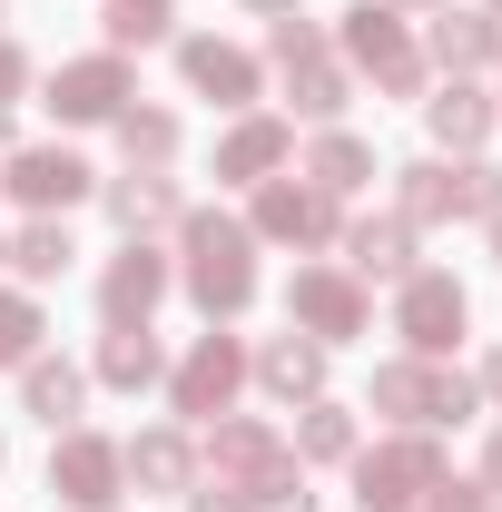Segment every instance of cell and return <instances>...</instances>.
<instances>
[{"label": "cell", "instance_id": "43", "mask_svg": "<svg viewBox=\"0 0 502 512\" xmlns=\"http://www.w3.org/2000/svg\"><path fill=\"white\" fill-rule=\"evenodd\" d=\"M0 266H10V247H0Z\"/></svg>", "mask_w": 502, "mask_h": 512}, {"label": "cell", "instance_id": "37", "mask_svg": "<svg viewBox=\"0 0 502 512\" xmlns=\"http://www.w3.org/2000/svg\"><path fill=\"white\" fill-rule=\"evenodd\" d=\"M483 404H493V414H502V345H493V355H483Z\"/></svg>", "mask_w": 502, "mask_h": 512}, {"label": "cell", "instance_id": "24", "mask_svg": "<svg viewBox=\"0 0 502 512\" xmlns=\"http://www.w3.org/2000/svg\"><path fill=\"white\" fill-rule=\"evenodd\" d=\"M158 375H168V365H158V335H148V325H109V335H99V384L148 394Z\"/></svg>", "mask_w": 502, "mask_h": 512}, {"label": "cell", "instance_id": "29", "mask_svg": "<svg viewBox=\"0 0 502 512\" xmlns=\"http://www.w3.org/2000/svg\"><path fill=\"white\" fill-rule=\"evenodd\" d=\"M69 227L60 217H30V227H20V237H10V266H20V276H30V286H50V276H69Z\"/></svg>", "mask_w": 502, "mask_h": 512}, {"label": "cell", "instance_id": "2", "mask_svg": "<svg viewBox=\"0 0 502 512\" xmlns=\"http://www.w3.org/2000/svg\"><path fill=\"white\" fill-rule=\"evenodd\" d=\"M207 463H217V473H227V483H237L256 512H315L296 444H286L276 424H256V414H217V434H207Z\"/></svg>", "mask_w": 502, "mask_h": 512}, {"label": "cell", "instance_id": "28", "mask_svg": "<svg viewBox=\"0 0 502 512\" xmlns=\"http://www.w3.org/2000/svg\"><path fill=\"white\" fill-rule=\"evenodd\" d=\"M286 89H296V119H315V128L355 99V79L335 69V50H325V60H296V69H286Z\"/></svg>", "mask_w": 502, "mask_h": 512}, {"label": "cell", "instance_id": "26", "mask_svg": "<svg viewBox=\"0 0 502 512\" xmlns=\"http://www.w3.org/2000/svg\"><path fill=\"white\" fill-rule=\"evenodd\" d=\"M109 128H119L128 168H168V158H178V109H138V99H128Z\"/></svg>", "mask_w": 502, "mask_h": 512}, {"label": "cell", "instance_id": "10", "mask_svg": "<svg viewBox=\"0 0 502 512\" xmlns=\"http://www.w3.org/2000/svg\"><path fill=\"white\" fill-rule=\"evenodd\" d=\"M0 188L20 197L30 217H69L79 197L99 188V168H89L79 148H10V168H0Z\"/></svg>", "mask_w": 502, "mask_h": 512}, {"label": "cell", "instance_id": "31", "mask_svg": "<svg viewBox=\"0 0 502 512\" xmlns=\"http://www.w3.org/2000/svg\"><path fill=\"white\" fill-rule=\"evenodd\" d=\"M40 335H50V316H40L30 296H10V286H0V365H30V355H40Z\"/></svg>", "mask_w": 502, "mask_h": 512}, {"label": "cell", "instance_id": "4", "mask_svg": "<svg viewBox=\"0 0 502 512\" xmlns=\"http://www.w3.org/2000/svg\"><path fill=\"white\" fill-rule=\"evenodd\" d=\"M335 50H345V69H365L384 99H424V50H414V30H404L394 0H355L345 30H335Z\"/></svg>", "mask_w": 502, "mask_h": 512}, {"label": "cell", "instance_id": "5", "mask_svg": "<svg viewBox=\"0 0 502 512\" xmlns=\"http://www.w3.org/2000/svg\"><path fill=\"white\" fill-rule=\"evenodd\" d=\"M434 483H443V444L434 434H394V444L355 453V503L365 512H424Z\"/></svg>", "mask_w": 502, "mask_h": 512}, {"label": "cell", "instance_id": "41", "mask_svg": "<svg viewBox=\"0 0 502 512\" xmlns=\"http://www.w3.org/2000/svg\"><path fill=\"white\" fill-rule=\"evenodd\" d=\"M493 266H502V217H493Z\"/></svg>", "mask_w": 502, "mask_h": 512}, {"label": "cell", "instance_id": "1", "mask_svg": "<svg viewBox=\"0 0 502 512\" xmlns=\"http://www.w3.org/2000/svg\"><path fill=\"white\" fill-rule=\"evenodd\" d=\"M178 276H188V296L207 306V325H227V316H247L256 306V237L237 227V217H217V207H188L178 217Z\"/></svg>", "mask_w": 502, "mask_h": 512}, {"label": "cell", "instance_id": "15", "mask_svg": "<svg viewBox=\"0 0 502 512\" xmlns=\"http://www.w3.org/2000/svg\"><path fill=\"white\" fill-rule=\"evenodd\" d=\"M247 375L266 384L276 404H315V394H325V345L286 325V335H266V345H256V355H247Z\"/></svg>", "mask_w": 502, "mask_h": 512}, {"label": "cell", "instance_id": "17", "mask_svg": "<svg viewBox=\"0 0 502 512\" xmlns=\"http://www.w3.org/2000/svg\"><path fill=\"white\" fill-rule=\"evenodd\" d=\"M79 404H89V375H79L69 355H30V365H20V414H30V424L69 434V424H79Z\"/></svg>", "mask_w": 502, "mask_h": 512}, {"label": "cell", "instance_id": "8", "mask_svg": "<svg viewBox=\"0 0 502 512\" xmlns=\"http://www.w3.org/2000/svg\"><path fill=\"white\" fill-rule=\"evenodd\" d=\"M50 493H60L69 512H109L128 493V463L109 434H89V424H69V434H50Z\"/></svg>", "mask_w": 502, "mask_h": 512}, {"label": "cell", "instance_id": "3", "mask_svg": "<svg viewBox=\"0 0 502 512\" xmlns=\"http://www.w3.org/2000/svg\"><path fill=\"white\" fill-rule=\"evenodd\" d=\"M473 404H483V384H463L453 365H434V355H394V365H375V414H394L404 434L473 424Z\"/></svg>", "mask_w": 502, "mask_h": 512}, {"label": "cell", "instance_id": "42", "mask_svg": "<svg viewBox=\"0 0 502 512\" xmlns=\"http://www.w3.org/2000/svg\"><path fill=\"white\" fill-rule=\"evenodd\" d=\"M0 20H10V0H0Z\"/></svg>", "mask_w": 502, "mask_h": 512}, {"label": "cell", "instance_id": "38", "mask_svg": "<svg viewBox=\"0 0 502 512\" xmlns=\"http://www.w3.org/2000/svg\"><path fill=\"white\" fill-rule=\"evenodd\" d=\"M483 493H493V503H502V434H493V444H483Z\"/></svg>", "mask_w": 502, "mask_h": 512}, {"label": "cell", "instance_id": "18", "mask_svg": "<svg viewBox=\"0 0 502 512\" xmlns=\"http://www.w3.org/2000/svg\"><path fill=\"white\" fill-rule=\"evenodd\" d=\"M286 148H296V128H286V119H237L227 138H217V178H227V188H256V178L286 168Z\"/></svg>", "mask_w": 502, "mask_h": 512}, {"label": "cell", "instance_id": "33", "mask_svg": "<svg viewBox=\"0 0 502 512\" xmlns=\"http://www.w3.org/2000/svg\"><path fill=\"white\" fill-rule=\"evenodd\" d=\"M453 188H463V217H502V168H493V158H463Z\"/></svg>", "mask_w": 502, "mask_h": 512}, {"label": "cell", "instance_id": "40", "mask_svg": "<svg viewBox=\"0 0 502 512\" xmlns=\"http://www.w3.org/2000/svg\"><path fill=\"white\" fill-rule=\"evenodd\" d=\"M394 10H443V0H394Z\"/></svg>", "mask_w": 502, "mask_h": 512}, {"label": "cell", "instance_id": "23", "mask_svg": "<svg viewBox=\"0 0 502 512\" xmlns=\"http://www.w3.org/2000/svg\"><path fill=\"white\" fill-rule=\"evenodd\" d=\"M345 266L355 276H414V227L404 217H355L345 227Z\"/></svg>", "mask_w": 502, "mask_h": 512}, {"label": "cell", "instance_id": "14", "mask_svg": "<svg viewBox=\"0 0 502 512\" xmlns=\"http://www.w3.org/2000/svg\"><path fill=\"white\" fill-rule=\"evenodd\" d=\"M178 79H188L197 99H217V109H247L256 89H266V69L237 50V40H217V30H197V40H178Z\"/></svg>", "mask_w": 502, "mask_h": 512}, {"label": "cell", "instance_id": "13", "mask_svg": "<svg viewBox=\"0 0 502 512\" xmlns=\"http://www.w3.org/2000/svg\"><path fill=\"white\" fill-rule=\"evenodd\" d=\"M168 286H178V266L148 247V237H128V247L109 256V276H99V316L109 325H148V306H158Z\"/></svg>", "mask_w": 502, "mask_h": 512}, {"label": "cell", "instance_id": "39", "mask_svg": "<svg viewBox=\"0 0 502 512\" xmlns=\"http://www.w3.org/2000/svg\"><path fill=\"white\" fill-rule=\"evenodd\" d=\"M247 10H266V20H276V10H296V0H247Z\"/></svg>", "mask_w": 502, "mask_h": 512}, {"label": "cell", "instance_id": "35", "mask_svg": "<svg viewBox=\"0 0 502 512\" xmlns=\"http://www.w3.org/2000/svg\"><path fill=\"white\" fill-rule=\"evenodd\" d=\"M188 512H256V503L227 483V473H217V483H188Z\"/></svg>", "mask_w": 502, "mask_h": 512}, {"label": "cell", "instance_id": "30", "mask_svg": "<svg viewBox=\"0 0 502 512\" xmlns=\"http://www.w3.org/2000/svg\"><path fill=\"white\" fill-rule=\"evenodd\" d=\"M168 20H178V0H109V50H148V40H168Z\"/></svg>", "mask_w": 502, "mask_h": 512}, {"label": "cell", "instance_id": "27", "mask_svg": "<svg viewBox=\"0 0 502 512\" xmlns=\"http://www.w3.org/2000/svg\"><path fill=\"white\" fill-rule=\"evenodd\" d=\"M296 463H355V414L315 394L306 414H296Z\"/></svg>", "mask_w": 502, "mask_h": 512}, {"label": "cell", "instance_id": "44", "mask_svg": "<svg viewBox=\"0 0 502 512\" xmlns=\"http://www.w3.org/2000/svg\"><path fill=\"white\" fill-rule=\"evenodd\" d=\"M493 20H502V0H493Z\"/></svg>", "mask_w": 502, "mask_h": 512}, {"label": "cell", "instance_id": "25", "mask_svg": "<svg viewBox=\"0 0 502 512\" xmlns=\"http://www.w3.org/2000/svg\"><path fill=\"white\" fill-rule=\"evenodd\" d=\"M365 178H375V148H365V138H345V128H325V138L306 148V188H325V197H355Z\"/></svg>", "mask_w": 502, "mask_h": 512}, {"label": "cell", "instance_id": "19", "mask_svg": "<svg viewBox=\"0 0 502 512\" xmlns=\"http://www.w3.org/2000/svg\"><path fill=\"white\" fill-rule=\"evenodd\" d=\"M119 463H128V483H138V493H188V483H197V444L178 434V424H158V434L119 444Z\"/></svg>", "mask_w": 502, "mask_h": 512}, {"label": "cell", "instance_id": "11", "mask_svg": "<svg viewBox=\"0 0 502 512\" xmlns=\"http://www.w3.org/2000/svg\"><path fill=\"white\" fill-rule=\"evenodd\" d=\"M237 384H247V345H237V335H197V355L168 375V404H178L188 424H217V414L237 404Z\"/></svg>", "mask_w": 502, "mask_h": 512}, {"label": "cell", "instance_id": "34", "mask_svg": "<svg viewBox=\"0 0 502 512\" xmlns=\"http://www.w3.org/2000/svg\"><path fill=\"white\" fill-rule=\"evenodd\" d=\"M424 512H493V493H483V483H453V473H443L434 493H424Z\"/></svg>", "mask_w": 502, "mask_h": 512}, {"label": "cell", "instance_id": "6", "mask_svg": "<svg viewBox=\"0 0 502 512\" xmlns=\"http://www.w3.org/2000/svg\"><path fill=\"white\" fill-rule=\"evenodd\" d=\"M286 325L315 335V345H345V335L375 325V306H365V286H355L345 266H296V276H286Z\"/></svg>", "mask_w": 502, "mask_h": 512}, {"label": "cell", "instance_id": "21", "mask_svg": "<svg viewBox=\"0 0 502 512\" xmlns=\"http://www.w3.org/2000/svg\"><path fill=\"white\" fill-rule=\"evenodd\" d=\"M109 217H119V237H148V227H178L188 207L168 188V168H128V178H109Z\"/></svg>", "mask_w": 502, "mask_h": 512}, {"label": "cell", "instance_id": "22", "mask_svg": "<svg viewBox=\"0 0 502 512\" xmlns=\"http://www.w3.org/2000/svg\"><path fill=\"white\" fill-rule=\"evenodd\" d=\"M394 217H404V227H443V217H463V188H453V168H443V158H414V168H394Z\"/></svg>", "mask_w": 502, "mask_h": 512}, {"label": "cell", "instance_id": "9", "mask_svg": "<svg viewBox=\"0 0 502 512\" xmlns=\"http://www.w3.org/2000/svg\"><path fill=\"white\" fill-rule=\"evenodd\" d=\"M128 99H138V79H128L119 50H99V60H60V69H50V119H60V128H99V119H119Z\"/></svg>", "mask_w": 502, "mask_h": 512}, {"label": "cell", "instance_id": "16", "mask_svg": "<svg viewBox=\"0 0 502 512\" xmlns=\"http://www.w3.org/2000/svg\"><path fill=\"white\" fill-rule=\"evenodd\" d=\"M502 60V20L493 10H453L443 0L434 10V50H424V69H443V79H473V69Z\"/></svg>", "mask_w": 502, "mask_h": 512}, {"label": "cell", "instance_id": "45", "mask_svg": "<svg viewBox=\"0 0 502 512\" xmlns=\"http://www.w3.org/2000/svg\"><path fill=\"white\" fill-rule=\"evenodd\" d=\"M493 119H502V109H493Z\"/></svg>", "mask_w": 502, "mask_h": 512}, {"label": "cell", "instance_id": "32", "mask_svg": "<svg viewBox=\"0 0 502 512\" xmlns=\"http://www.w3.org/2000/svg\"><path fill=\"white\" fill-rule=\"evenodd\" d=\"M325 50H335V40H325L315 20H296V10H276V20H266V60H276V69H296V60H325Z\"/></svg>", "mask_w": 502, "mask_h": 512}, {"label": "cell", "instance_id": "12", "mask_svg": "<svg viewBox=\"0 0 502 512\" xmlns=\"http://www.w3.org/2000/svg\"><path fill=\"white\" fill-rule=\"evenodd\" d=\"M247 237H266V247H325V237H335V197H325V188H296V178H256Z\"/></svg>", "mask_w": 502, "mask_h": 512}, {"label": "cell", "instance_id": "7", "mask_svg": "<svg viewBox=\"0 0 502 512\" xmlns=\"http://www.w3.org/2000/svg\"><path fill=\"white\" fill-rule=\"evenodd\" d=\"M473 325V296L443 276V266H414L404 276V296H394V335H404V355H453V335Z\"/></svg>", "mask_w": 502, "mask_h": 512}, {"label": "cell", "instance_id": "36", "mask_svg": "<svg viewBox=\"0 0 502 512\" xmlns=\"http://www.w3.org/2000/svg\"><path fill=\"white\" fill-rule=\"evenodd\" d=\"M20 89H30V60H20V40H10V30H0V109H10V99H20Z\"/></svg>", "mask_w": 502, "mask_h": 512}, {"label": "cell", "instance_id": "46", "mask_svg": "<svg viewBox=\"0 0 502 512\" xmlns=\"http://www.w3.org/2000/svg\"><path fill=\"white\" fill-rule=\"evenodd\" d=\"M493 512H502V503H493Z\"/></svg>", "mask_w": 502, "mask_h": 512}, {"label": "cell", "instance_id": "20", "mask_svg": "<svg viewBox=\"0 0 502 512\" xmlns=\"http://www.w3.org/2000/svg\"><path fill=\"white\" fill-rule=\"evenodd\" d=\"M424 128H434V148H463V158H473V148L493 138V99H483L473 79H443L434 99H424Z\"/></svg>", "mask_w": 502, "mask_h": 512}]
</instances>
